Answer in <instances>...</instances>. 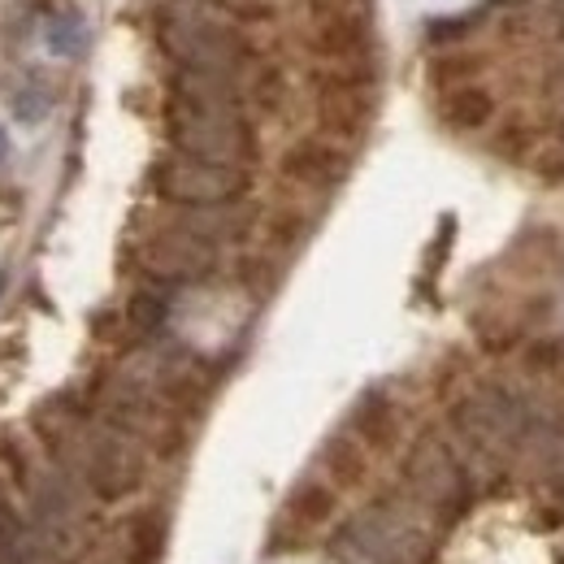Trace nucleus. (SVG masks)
Listing matches in <instances>:
<instances>
[{
  "label": "nucleus",
  "mask_w": 564,
  "mask_h": 564,
  "mask_svg": "<svg viewBox=\"0 0 564 564\" xmlns=\"http://www.w3.org/2000/svg\"><path fill=\"white\" fill-rule=\"evenodd\" d=\"M156 40L165 57H174L183 70L200 74H239L257 57L252 40L239 26L213 18L200 4H161Z\"/></svg>",
  "instance_id": "1"
},
{
  "label": "nucleus",
  "mask_w": 564,
  "mask_h": 564,
  "mask_svg": "<svg viewBox=\"0 0 564 564\" xmlns=\"http://www.w3.org/2000/svg\"><path fill=\"white\" fill-rule=\"evenodd\" d=\"M165 135L174 143V152L213 161V165L248 170L261 156L257 127L243 118V109H205V105L165 100Z\"/></svg>",
  "instance_id": "2"
},
{
  "label": "nucleus",
  "mask_w": 564,
  "mask_h": 564,
  "mask_svg": "<svg viewBox=\"0 0 564 564\" xmlns=\"http://www.w3.org/2000/svg\"><path fill=\"white\" fill-rule=\"evenodd\" d=\"M148 187H152V196H161L165 205H178V209H217V205H239L252 187V174L235 170V165H213V161L170 152L148 170Z\"/></svg>",
  "instance_id": "3"
},
{
  "label": "nucleus",
  "mask_w": 564,
  "mask_h": 564,
  "mask_svg": "<svg viewBox=\"0 0 564 564\" xmlns=\"http://www.w3.org/2000/svg\"><path fill=\"white\" fill-rule=\"evenodd\" d=\"M348 552L373 564H425L430 556V539L417 521H409L404 512H391V503H378L373 512L356 517L339 539Z\"/></svg>",
  "instance_id": "4"
},
{
  "label": "nucleus",
  "mask_w": 564,
  "mask_h": 564,
  "mask_svg": "<svg viewBox=\"0 0 564 564\" xmlns=\"http://www.w3.org/2000/svg\"><path fill=\"white\" fill-rule=\"evenodd\" d=\"M74 469L87 478L91 495L105 499V503L127 499L131 491H140V482H143L140 447H135L127 434H118L113 425H109V430H87Z\"/></svg>",
  "instance_id": "5"
},
{
  "label": "nucleus",
  "mask_w": 564,
  "mask_h": 564,
  "mask_svg": "<svg viewBox=\"0 0 564 564\" xmlns=\"http://www.w3.org/2000/svg\"><path fill=\"white\" fill-rule=\"evenodd\" d=\"M135 265L161 286H192V282L213 279L217 248L196 239V235H187L183 226H161L135 248Z\"/></svg>",
  "instance_id": "6"
},
{
  "label": "nucleus",
  "mask_w": 564,
  "mask_h": 564,
  "mask_svg": "<svg viewBox=\"0 0 564 564\" xmlns=\"http://www.w3.org/2000/svg\"><path fill=\"white\" fill-rule=\"evenodd\" d=\"M404 482H409V491L417 495V503L430 508V512H438V517H460L465 503H469L465 474H460V465L452 460V452L438 438H422L409 452Z\"/></svg>",
  "instance_id": "7"
},
{
  "label": "nucleus",
  "mask_w": 564,
  "mask_h": 564,
  "mask_svg": "<svg viewBox=\"0 0 564 564\" xmlns=\"http://www.w3.org/2000/svg\"><path fill=\"white\" fill-rule=\"evenodd\" d=\"M308 44L322 62H373L369 18L339 0H313L308 13Z\"/></svg>",
  "instance_id": "8"
},
{
  "label": "nucleus",
  "mask_w": 564,
  "mask_h": 564,
  "mask_svg": "<svg viewBox=\"0 0 564 564\" xmlns=\"http://www.w3.org/2000/svg\"><path fill=\"white\" fill-rule=\"evenodd\" d=\"M452 425L478 447V452H499L521 434V409L512 404L508 391L499 387H482L474 395H465L452 409Z\"/></svg>",
  "instance_id": "9"
},
{
  "label": "nucleus",
  "mask_w": 564,
  "mask_h": 564,
  "mask_svg": "<svg viewBox=\"0 0 564 564\" xmlns=\"http://www.w3.org/2000/svg\"><path fill=\"white\" fill-rule=\"evenodd\" d=\"M373 118L369 83H317V122L335 140H360Z\"/></svg>",
  "instance_id": "10"
},
{
  "label": "nucleus",
  "mask_w": 564,
  "mask_h": 564,
  "mask_svg": "<svg viewBox=\"0 0 564 564\" xmlns=\"http://www.w3.org/2000/svg\"><path fill=\"white\" fill-rule=\"evenodd\" d=\"M282 178H291L295 187H313V192H330L348 178V152L330 140H295L282 152Z\"/></svg>",
  "instance_id": "11"
},
{
  "label": "nucleus",
  "mask_w": 564,
  "mask_h": 564,
  "mask_svg": "<svg viewBox=\"0 0 564 564\" xmlns=\"http://www.w3.org/2000/svg\"><path fill=\"white\" fill-rule=\"evenodd\" d=\"M335 487H326V482H317V478H308V482H300L291 499H286V508H282V521L274 525V534H295V539H304V534H313L317 525H326L330 517H335Z\"/></svg>",
  "instance_id": "12"
},
{
  "label": "nucleus",
  "mask_w": 564,
  "mask_h": 564,
  "mask_svg": "<svg viewBox=\"0 0 564 564\" xmlns=\"http://www.w3.org/2000/svg\"><path fill=\"white\" fill-rule=\"evenodd\" d=\"M174 226H183L187 235L217 248V243H235L252 230V209H243V200L239 205H217V209H183V217Z\"/></svg>",
  "instance_id": "13"
},
{
  "label": "nucleus",
  "mask_w": 564,
  "mask_h": 564,
  "mask_svg": "<svg viewBox=\"0 0 564 564\" xmlns=\"http://www.w3.org/2000/svg\"><path fill=\"white\" fill-rule=\"evenodd\" d=\"M352 430L356 443H365L373 452H387L400 438V413H395V404L382 391H369V395H360V404L352 409Z\"/></svg>",
  "instance_id": "14"
},
{
  "label": "nucleus",
  "mask_w": 564,
  "mask_h": 564,
  "mask_svg": "<svg viewBox=\"0 0 564 564\" xmlns=\"http://www.w3.org/2000/svg\"><path fill=\"white\" fill-rule=\"evenodd\" d=\"M438 118H443L452 131H482L495 118V96L482 83L452 87V91H443V100H438Z\"/></svg>",
  "instance_id": "15"
},
{
  "label": "nucleus",
  "mask_w": 564,
  "mask_h": 564,
  "mask_svg": "<svg viewBox=\"0 0 564 564\" xmlns=\"http://www.w3.org/2000/svg\"><path fill=\"white\" fill-rule=\"evenodd\" d=\"M322 465L326 474L339 482V487H360L365 474H369V460H365V447L348 438V434H335L326 447H322Z\"/></svg>",
  "instance_id": "16"
},
{
  "label": "nucleus",
  "mask_w": 564,
  "mask_h": 564,
  "mask_svg": "<svg viewBox=\"0 0 564 564\" xmlns=\"http://www.w3.org/2000/svg\"><path fill=\"white\" fill-rule=\"evenodd\" d=\"M161 552H165V517L140 512L127 525V564H161Z\"/></svg>",
  "instance_id": "17"
},
{
  "label": "nucleus",
  "mask_w": 564,
  "mask_h": 564,
  "mask_svg": "<svg viewBox=\"0 0 564 564\" xmlns=\"http://www.w3.org/2000/svg\"><path fill=\"white\" fill-rule=\"evenodd\" d=\"M9 109H13V118H18V122H26V127L44 122V118H48V109H53V87L44 83V74H35V70L26 74V83H18V87H13Z\"/></svg>",
  "instance_id": "18"
},
{
  "label": "nucleus",
  "mask_w": 564,
  "mask_h": 564,
  "mask_svg": "<svg viewBox=\"0 0 564 564\" xmlns=\"http://www.w3.org/2000/svg\"><path fill=\"white\" fill-rule=\"evenodd\" d=\"M478 74H482V57H478V53H465V48H447L443 57L430 62V83L443 87V91L465 87V83H474Z\"/></svg>",
  "instance_id": "19"
},
{
  "label": "nucleus",
  "mask_w": 564,
  "mask_h": 564,
  "mask_svg": "<svg viewBox=\"0 0 564 564\" xmlns=\"http://www.w3.org/2000/svg\"><path fill=\"white\" fill-rule=\"evenodd\" d=\"M44 35H48V48H53L57 57H78V53L87 48V22H83V13H78V9H62V13H53Z\"/></svg>",
  "instance_id": "20"
},
{
  "label": "nucleus",
  "mask_w": 564,
  "mask_h": 564,
  "mask_svg": "<svg viewBox=\"0 0 564 564\" xmlns=\"http://www.w3.org/2000/svg\"><path fill=\"white\" fill-rule=\"evenodd\" d=\"M165 317H170V300L161 291H135L127 304V326L135 335H156L165 326Z\"/></svg>",
  "instance_id": "21"
},
{
  "label": "nucleus",
  "mask_w": 564,
  "mask_h": 564,
  "mask_svg": "<svg viewBox=\"0 0 564 564\" xmlns=\"http://www.w3.org/2000/svg\"><path fill=\"white\" fill-rule=\"evenodd\" d=\"M248 100L261 109V113H279L282 105H286V78L282 70H261L257 74V83H252V91H248Z\"/></svg>",
  "instance_id": "22"
},
{
  "label": "nucleus",
  "mask_w": 564,
  "mask_h": 564,
  "mask_svg": "<svg viewBox=\"0 0 564 564\" xmlns=\"http://www.w3.org/2000/svg\"><path fill=\"white\" fill-rule=\"evenodd\" d=\"M530 148H534V135H530L525 122H508V127L495 135V152H499L503 161H525Z\"/></svg>",
  "instance_id": "23"
},
{
  "label": "nucleus",
  "mask_w": 564,
  "mask_h": 564,
  "mask_svg": "<svg viewBox=\"0 0 564 564\" xmlns=\"http://www.w3.org/2000/svg\"><path fill=\"white\" fill-rule=\"evenodd\" d=\"M525 365H530L534 373H556V369H564V348L556 339H539V344H530Z\"/></svg>",
  "instance_id": "24"
},
{
  "label": "nucleus",
  "mask_w": 564,
  "mask_h": 564,
  "mask_svg": "<svg viewBox=\"0 0 564 564\" xmlns=\"http://www.w3.org/2000/svg\"><path fill=\"white\" fill-rule=\"evenodd\" d=\"M300 235H304V217H300V213H279V217L270 221V239H274L279 248L300 243Z\"/></svg>",
  "instance_id": "25"
},
{
  "label": "nucleus",
  "mask_w": 564,
  "mask_h": 564,
  "mask_svg": "<svg viewBox=\"0 0 564 564\" xmlns=\"http://www.w3.org/2000/svg\"><path fill=\"white\" fill-rule=\"evenodd\" d=\"M534 170H539V178H543V183L561 187V183H564V152H561V148H547V152H539Z\"/></svg>",
  "instance_id": "26"
},
{
  "label": "nucleus",
  "mask_w": 564,
  "mask_h": 564,
  "mask_svg": "<svg viewBox=\"0 0 564 564\" xmlns=\"http://www.w3.org/2000/svg\"><path fill=\"white\" fill-rule=\"evenodd\" d=\"M469 26H474V18H452V22H430V31H425V35H430L434 44H438V40L447 44V40H456V35H465Z\"/></svg>",
  "instance_id": "27"
},
{
  "label": "nucleus",
  "mask_w": 564,
  "mask_h": 564,
  "mask_svg": "<svg viewBox=\"0 0 564 564\" xmlns=\"http://www.w3.org/2000/svg\"><path fill=\"white\" fill-rule=\"evenodd\" d=\"M9 161V135H4V127H0V165Z\"/></svg>",
  "instance_id": "28"
}]
</instances>
